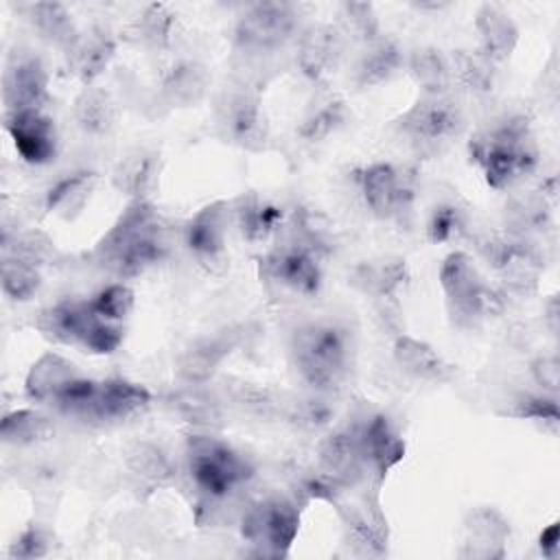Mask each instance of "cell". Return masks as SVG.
I'll return each instance as SVG.
<instances>
[{
	"label": "cell",
	"mask_w": 560,
	"mask_h": 560,
	"mask_svg": "<svg viewBox=\"0 0 560 560\" xmlns=\"http://www.w3.org/2000/svg\"><path fill=\"white\" fill-rule=\"evenodd\" d=\"M168 223L151 199L127 201L109 230L96 241L92 260L118 280L136 278L168 256Z\"/></svg>",
	"instance_id": "obj_1"
},
{
	"label": "cell",
	"mask_w": 560,
	"mask_h": 560,
	"mask_svg": "<svg viewBox=\"0 0 560 560\" xmlns=\"http://www.w3.org/2000/svg\"><path fill=\"white\" fill-rule=\"evenodd\" d=\"M468 160L494 190H508L534 175L540 166V147L534 120L525 112H505L468 138Z\"/></svg>",
	"instance_id": "obj_2"
},
{
	"label": "cell",
	"mask_w": 560,
	"mask_h": 560,
	"mask_svg": "<svg viewBox=\"0 0 560 560\" xmlns=\"http://www.w3.org/2000/svg\"><path fill=\"white\" fill-rule=\"evenodd\" d=\"M289 361L304 389L337 394L354 370V330L339 317L306 319L291 330Z\"/></svg>",
	"instance_id": "obj_3"
},
{
	"label": "cell",
	"mask_w": 560,
	"mask_h": 560,
	"mask_svg": "<svg viewBox=\"0 0 560 560\" xmlns=\"http://www.w3.org/2000/svg\"><path fill=\"white\" fill-rule=\"evenodd\" d=\"M438 282L442 289L446 315L457 330H479L501 317L508 308V295L492 284L475 265V258L462 249L444 256Z\"/></svg>",
	"instance_id": "obj_4"
},
{
	"label": "cell",
	"mask_w": 560,
	"mask_h": 560,
	"mask_svg": "<svg viewBox=\"0 0 560 560\" xmlns=\"http://www.w3.org/2000/svg\"><path fill=\"white\" fill-rule=\"evenodd\" d=\"M302 28V9L295 2H245L234 15L230 46L243 59H265L295 44Z\"/></svg>",
	"instance_id": "obj_5"
},
{
	"label": "cell",
	"mask_w": 560,
	"mask_h": 560,
	"mask_svg": "<svg viewBox=\"0 0 560 560\" xmlns=\"http://www.w3.org/2000/svg\"><path fill=\"white\" fill-rule=\"evenodd\" d=\"M33 326L52 343L74 346L101 357L114 354L125 341V326L103 319L88 298H66L42 308Z\"/></svg>",
	"instance_id": "obj_6"
},
{
	"label": "cell",
	"mask_w": 560,
	"mask_h": 560,
	"mask_svg": "<svg viewBox=\"0 0 560 560\" xmlns=\"http://www.w3.org/2000/svg\"><path fill=\"white\" fill-rule=\"evenodd\" d=\"M540 241L499 230L475 238L477 256L497 276V287L508 298H529L538 289L547 258Z\"/></svg>",
	"instance_id": "obj_7"
},
{
	"label": "cell",
	"mask_w": 560,
	"mask_h": 560,
	"mask_svg": "<svg viewBox=\"0 0 560 560\" xmlns=\"http://www.w3.org/2000/svg\"><path fill=\"white\" fill-rule=\"evenodd\" d=\"M214 133L243 151L262 153L271 140V125L260 90L249 81L223 85L212 101Z\"/></svg>",
	"instance_id": "obj_8"
},
{
	"label": "cell",
	"mask_w": 560,
	"mask_h": 560,
	"mask_svg": "<svg viewBox=\"0 0 560 560\" xmlns=\"http://www.w3.org/2000/svg\"><path fill=\"white\" fill-rule=\"evenodd\" d=\"M186 466L195 488L212 501L232 497L254 477L252 462L232 444L210 433L186 435Z\"/></svg>",
	"instance_id": "obj_9"
},
{
	"label": "cell",
	"mask_w": 560,
	"mask_h": 560,
	"mask_svg": "<svg viewBox=\"0 0 560 560\" xmlns=\"http://www.w3.org/2000/svg\"><path fill=\"white\" fill-rule=\"evenodd\" d=\"M352 182L365 210L378 221L402 223L413 214L420 171L413 164L370 162L352 168Z\"/></svg>",
	"instance_id": "obj_10"
},
{
	"label": "cell",
	"mask_w": 560,
	"mask_h": 560,
	"mask_svg": "<svg viewBox=\"0 0 560 560\" xmlns=\"http://www.w3.org/2000/svg\"><path fill=\"white\" fill-rule=\"evenodd\" d=\"M392 127L416 153L435 155L464 133L466 114L453 94H420L392 120Z\"/></svg>",
	"instance_id": "obj_11"
},
{
	"label": "cell",
	"mask_w": 560,
	"mask_h": 560,
	"mask_svg": "<svg viewBox=\"0 0 560 560\" xmlns=\"http://www.w3.org/2000/svg\"><path fill=\"white\" fill-rule=\"evenodd\" d=\"M300 532V508L289 497H267L249 505L241 521V536L258 556L284 558Z\"/></svg>",
	"instance_id": "obj_12"
},
{
	"label": "cell",
	"mask_w": 560,
	"mask_h": 560,
	"mask_svg": "<svg viewBox=\"0 0 560 560\" xmlns=\"http://www.w3.org/2000/svg\"><path fill=\"white\" fill-rule=\"evenodd\" d=\"M258 260L260 280L300 298H315L324 284V260L302 245L278 238Z\"/></svg>",
	"instance_id": "obj_13"
},
{
	"label": "cell",
	"mask_w": 560,
	"mask_h": 560,
	"mask_svg": "<svg viewBox=\"0 0 560 560\" xmlns=\"http://www.w3.org/2000/svg\"><path fill=\"white\" fill-rule=\"evenodd\" d=\"M212 72L199 57L175 55L155 74L151 96L162 112L197 107L210 92Z\"/></svg>",
	"instance_id": "obj_14"
},
{
	"label": "cell",
	"mask_w": 560,
	"mask_h": 560,
	"mask_svg": "<svg viewBox=\"0 0 560 560\" xmlns=\"http://www.w3.org/2000/svg\"><path fill=\"white\" fill-rule=\"evenodd\" d=\"M346 46L348 37L337 22L304 24L293 44L295 68L308 83L322 85L339 70Z\"/></svg>",
	"instance_id": "obj_15"
},
{
	"label": "cell",
	"mask_w": 560,
	"mask_h": 560,
	"mask_svg": "<svg viewBox=\"0 0 560 560\" xmlns=\"http://www.w3.org/2000/svg\"><path fill=\"white\" fill-rule=\"evenodd\" d=\"M50 103V72L44 59L26 48H15L2 70L4 114L46 109Z\"/></svg>",
	"instance_id": "obj_16"
},
{
	"label": "cell",
	"mask_w": 560,
	"mask_h": 560,
	"mask_svg": "<svg viewBox=\"0 0 560 560\" xmlns=\"http://www.w3.org/2000/svg\"><path fill=\"white\" fill-rule=\"evenodd\" d=\"M243 343V328L225 326L188 341L175 357V376L179 383H210L221 365Z\"/></svg>",
	"instance_id": "obj_17"
},
{
	"label": "cell",
	"mask_w": 560,
	"mask_h": 560,
	"mask_svg": "<svg viewBox=\"0 0 560 560\" xmlns=\"http://www.w3.org/2000/svg\"><path fill=\"white\" fill-rule=\"evenodd\" d=\"M230 221V201H210L182 223V245L199 265L212 267L225 256Z\"/></svg>",
	"instance_id": "obj_18"
},
{
	"label": "cell",
	"mask_w": 560,
	"mask_h": 560,
	"mask_svg": "<svg viewBox=\"0 0 560 560\" xmlns=\"http://www.w3.org/2000/svg\"><path fill=\"white\" fill-rule=\"evenodd\" d=\"M317 470L341 488L368 477L359 422L350 420L330 429L317 446Z\"/></svg>",
	"instance_id": "obj_19"
},
{
	"label": "cell",
	"mask_w": 560,
	"mask_h": 560,
	"mask_svg": "<svg viewBox=\"0 0 560 560\" xmlns=\"http://www.w3.org/2000/svg\"><path fill=\"white\" fill-rule=\"evenodd\" d=\"M4 131L18 155L31 166H46L59 155V131L46 109L4 114Z\"/></svg>",
	"instance_id": "obj_20"
},
{
	"label": "cell",
	"mask_w": 560,
	"mask_h": 560,
	"mask_svg": "<svg viewBox=\"0 0 560 560\" xmlns=\"http://www.w3.org/2000/svg\"><path fill=\"white\" fill-rule=\"evenodd\" d=\"M405 63L407 48L396 35L383 31L376 39L361 44L350 68V81L359 92L374 90L396 79L405 70Z\"/></svg>",
	"instance_id": "obj_21"
},
{
	"label": "cell",
	"mask_w": 560,
	"mask_h": 560,
	"mask_svg": "<svg viewBox=\"0 0 560 560\" xmlns=\"http://www.w3.org/2000/svg\"><path fill=\"white\" fill-rule=\"evenodd\" d=\"M118 52V37L107 24H90L81 28L77 39L63 50L68 72L81 81V85H92L112 66Z\"/></svg>",
	"instance_id": "obj_22"
},
{
	"label": "cell",
	"mask_w": 560,
	"mask_h": 560,
	"mask_svg": "<svg viewBox=\"0 0 560 560\" xmlns=\"http://www.w3.org/2000/svg\"><path fill=\"white\" fill-rule=\"evenodd\" d=\"M357 422L368 475H372L376 481H383L387 472L405 457V438L396 422L383 411L365 413L357 418Z\"/></svg>",
	"instance_id": "obj_23"
},
{
	"label": "cell",
	"mask_w": 560,
	"mask_h": 560,
	"mask_svg": "<svg viewBox=\"0 0 560 560\" xmlns=\"http://www.w3.org/2000/svg\"><path fill=\"white\" fill-rule=\"evenodd\" d=\"M151 400H153V394L142 383H136L122 376L101 378L98 392L83 422L118 424L144 411L151 405Z\"/></svg>",
	"instance_id": "obj_24"
},
{
	"label": "cell",
	"mask_w": 560,
	"mask_h": 560,
	"mask_svg": "<svg viewBox=\"0 0 560 560\" xmlns=\"http://www.w3.org/2000/svg\"><path fill=\"white\" fill-rule=\"evenodd\" d=\"M409 280H411L409 262L407 258L396 254H385V256L363 260L352 269V276H350V282L385 311L392 306H398L400 291L407 289Z\"/></svg>",
	"instance_id": "obj_25"
},
{
	"label": "cell",
	"mask_w": 560,
	"mask_h": 560,
	"mask_svg": "<svg viewBox=\"0 0 560 560\" xmlns=\"http://www.w3.org/2000/svg\"><path fill=\"white\" fill-rule=\"evenodd\" d=\"M392 359L402 374L418 383L446 385L457 376L455 365L435 346L409 332H396L392 339Z\"/></svg>",
	"instance_id": "obj_26"
},
{
	"label": "cell",
	"mask_w": 560,
	"mask_h": 560,
	"mask_svg": "<svg viewBox=\"0 0 560 560\" xmlns=\"http://www.w3.org/2000/svg\"><path fill=\"white\" fill-rule=\"evenodd\" d=\"M166 409L199 429H219L225 422V398L210 383H179L164 396Z\"/></svg>",
	"instance_id": "obj_27"
},
{
	"label": "cell",
	"mask_w": 560,
	"mask_h": 560,
	"mask_svg": "<svg viewBox=\"0 0 560 560\" xmlns=\"http://www.w3.org/2000/svg\"><path fill=\"white\" fill-rule=\"evenodd\" d=\"M475 50L494 66H503L516 50L521 39V28L514 18L494 2H481L475 11Z\"/></svg>",
	"instance_id": "obj_28"
},
{
	"label": "cell",
	"mask_w": 560,
	"mask_h": 560,
	"mask_svg": "<svg viewBox=\"0 0 560 560\" xmlns=\"http://www.w3.org/2000/svg\"><path fill=\"white\" fill-rule=\"evenodd\" d=\"M503 230L542 241L556 230V203L538 188L514 192L503 206Z\"/></svg>",
	"instance_id": "obj_29"
},
{
	"label": "cell",
	"mask_w": 560,
	"mask_h": 560,
	"mask_svg": "<svg viewBox=\"0 0 560 560\" xmlns=\"http://www.w3.org/2000/svg\"><path fill=\"white\" fill-rule=\"evenodd\" d=\"M98 182V173L92 168H72L55 177L44 195L42 208L46 214L61 221H74L88 206Z\"/></svg>",
	"instance_id": "obj_30"
},
{
	"label": "cell",
	"mask_w": 560,
	"mask_h": 560,
	"mask_svg": "<svg viewBox=\"0 0 560 560\" xmlns=\"http://www.w3.org/2000/svg\"><path fill=\"white\" fill-rule=\"evenodd\" d=\"M466 542L464 558H503L505 542L512 534L508 516L490 505H479L470 510L464 518Z\"/></svg>",
	"instance_id": "obj_31"
},
{
	"label": "cell",
	"mask_w": 560,
	"mask_h": 560,
	"mask_svg": "<svg viewBox=\"0 0 560 560\" xmlns=\"http://www.w3.org/2000/svg\"><path fill=\"white\" fill-rule=\"evenodd\" d=\"M162 171L160 151L149 147H133L114 164L112 184L114 188L125 195L129 201L151 199L153 190L158 188Z\"/></svg>",
	"instance_id": "obj_32"
},
{
	"label": "cell",
	"mask_w": 560,
	"mask_h": 560,
	"mask_svg": "<svg viewBox=\"0 0 560 560\" xmlns=\"http://www.w3.org/2000/svg\"><path fill=\"white\" fill-rule=\"evenodd\" d=\"M230 208L234 225L249 243H265L271 236H278L287 221V210L282 206L254 190L232 199Z\"/></svg>",
	"instance_id": "obj_33"
},
{
	"label": "cell",
	"mask_w": 560,
	"mask_h": 560,
	"mask_svg": "<svg viewBox=\"0 0 560 560\" xmlns=\"http://www.w3.org/2000/svg\"><path fill=\"white\" fill-rule=\"evenodd\" d=\"M350 120L352 112L348 103L337 94H328L317 98L302 114V118L295 125V138L300 144L319 147L328 142L332 136H337L341 129H346Z\"/></svg>",
	"instance_id": "obj_34"
},
{
	"label": "cell",
	"mask_w": 560,
	"mask_h": 560,
	"mask_svg": "<svg viewBox=\"0 0 560 560\" xmlns=\"http://www.w3.org/2000/svg\"><path fill=\"white\" fill-rule=\"evenodd\" d=\"M72 118L88 138H107L118 125V103L103 85H83L72 101Z\"/></svg>",
	"instance_id": "obj_35"
},
{
	"label": "cell",
	"mask_w": 560,
	"mask_h": 560,
	"mask_svg": "<svg viewBox=\"0 0 560 560\" xmlns=\"http://www.w3.org/2000/svg\"><path fill=\"white\" fill-rule=\"evenodd\" d=\"M20 13L37 33L39 39L59 48L61 52L77 39L81 31L72 11L57 0H37L20 4Z\"/></svg>",
	"instance_id": "obj_36"
},
{
	"label": "cell",
	"mask_w": 560,
	"mask_h": 560,
	"mask_svg": "<svg viewBox=\"0 0 560 560\" xmlns=\"http://www.w3.org/2000/svg\"><path fill=\"white\" fill-rule=\"evenodd\" d=\"M177 11L168 2H147L129 24V37L151 52H166L177 37Z\"/></svg>",
	"instance_id": "obj_37"
},
{
	"label": "cell",
	"mask_w": 560,
	"mask_h": 560,
	"mask_svg": "<svg viewBox=\"0 0 560 560\" xmlns=\"http://www.w3.org/2000/svg\"><path fill=\"white\" fill-rule=\"evenodd\" d=\"M405 70L418 85L420 94H427V96L451 94V88H453L451 57L442 48L424 44L407 50Z\"/></svg>",
	"instance_id": "obj_38"
},
{
	"label": "cell",
	"mask_w": 560,
	"mask_h": 560,
	"mask_svg": "<svg viewBox=\"0 0 560 560\" xmlns=\"http://www.w3.org/2000/svg\"><path fill=\"white\" fill-rule=\"evenodd\" d=\"M453 70V88H459L470 98H492L499 88V66L490 63L475 48H457L448 52Z\"/></svg>",
	"instance_id": "obj_39"
},
{
	"label": "cell",
	"mask_w": 560,
	"mask_h": 560,
	"mask_svg": "<svg viewBox=\"0 0 560 560\" xmlns=\"http://www.w3.org/2000/svg\"><path fill=\"white\" fill-rule=\"evenodd\" d=\"M79 372L81 370L70 359L48 350L28 368L24 378V394L28 400L48 407L59 389Z\"/></svg>",
	"instance_id": "obj_40"
},
{
	"label": "cell",
	"mask_w": 560,
	"mask_h": 560,
	"mask_svg": "<svg viewBox=\"0 0 560 560\" xmlns=\"http://www.w3.org/2000/svg\"><path fill=\"white\" fill-rule=\"evenodd\" d=\"M225 402L236 407L241 413L256 418V420H278L284 418V407H287V396L280 392L249 383V381H232L225 392H221Z\"/></svg>",
	"instance_id": "obj_41"
},
{
	"label": "cell",
	"mask_w": 560,
	"mask_h": 560,
	"mask_svg": "<svg viewBox=\"0 0 560 560\" xmlns=\"http://www.w3.org/2000/svg\"><path fill=\"white\" fill-rule=\"evenodd\" d=\"M55 435L52 418L35 407H20L2 416L0 440L9 446H35Z\"/></svg>",
	"instance_id": "obj_42"
},
{
	"label": "cell",
	"mask_w": 560,
	"mask_h": 560,
	"mask_svg": "<svg viewBox=\"0 0 560 560\" xmlns=\"http://www.w3.org/2000/svg\"><path fill=\"white\" fill-rule=\"evenodd\" d=\"M335 416H337L335 394L306 389L300 396L287 398L284 420L300 431H306V433L326 431L332 427Z\"/></svg>",
	"instance_id": "obj_43"
},
{
	"label": "cell",
	"mask_w": 560,
	"mask_h": 560,
	"mask_svg": "<svg viewBox=\"0 0 560 560\" xmlns=\"http://www.w3.org/2000/svg\"><path fill=\"white\" fill-rule=\"evenodd\" d=\"M127 470L151 486H162L173 481L175 464L168 453L151 440H136L122 453Z\"/></svg>",
	"instance_id": "obj_44"
},
{
	"label": "cell",
	"mask_w": 560,
	"mask_h": 560,
	"mask_svg": "<svg viewBox=\"0 0 560 560\" xmlns=\"http://www.w3.org/2000/svg\"><path fill=\"white\" fill-rule=\"evenodd\" d=\"M470 234V212L455 199L438 201L427 217L424 236L431 245L459 243Z\"/></svg>",
	"instance_id": "obj_45"
},
{
	"label": "cell",
	"mask_w": 560,
	"mask_h": 560,
	"mask_svg": "<svg viewBox=\"0 0 560 560\" xmlns=\"http://www.w3.org/2000/svg\"><path fill=\"white\" fill-rule=\"evenodd\" d=\"M2 258H18L39 269L57 262L59 249L55 241L42 230H15L2 232Z\"/></svg>",
	"instance_id": "obj_46"
},
{
	"label": "cell",
	"mask_w": 560,
	"mask_h": 560,
	"mask_svg": "<svg viewBox=\"0 0 560 560\" xmlns=\"http://www.w3.org/2000/svg\"><path fill=\"white\" fill-rule=\"evenodd\" d=\"M503 416L536 422V424H542V429H547V431H556L560 424L558 394H549L542 389L518 392L512 396Z\"/></svg>",
	"instance_id": "obj_47"
},
{
	"label": "cell",
	"mask_w": 560,
	"mask_h": 560,
	"mask_svg": "<svg viewBox=\"0 0 560 560\" xmlns=\"http://www.w3.org/2000/svg\"><path fill=\"white\" fill-rule=\"evenodd\" d=\"M44 284V273L39 267L18 260V258H2L0 265V289L9 302L24 304L33 300Z\"/></svg>",
	"instance_id": "obj_48"
},
{
	"label": "cell",
	"mask_w": 560,
	"mask_h": 560,
	"mask_svg": "<svg viewBox=\"0 0 560 560\" xmlns=\"http://www.w3.org/2000/svg\"><path fill=\"white\" fill-rule=\"evenodd\" d=\"M337 24L346 33V37L359 42V46L376 39L383 33L376 7L372 2H354V0L341 2Z\"/></svg>",
	"instance_id": "obj_49"
},
{
	"label": "cell",
	"mask_w": 560,
	"mask_h": 560,
	"mask_svg": "<svg viewBox=\"0 0 560 560\" xmlns=\"http://www.w3.org/2000/svg\"><path fill=\"white\" fill-rule=\"evenodd\" d=\"M92 308L107 322L125 324L136 306V291L127 282H112L88 298Z\"/></svg>",
	"instance_id": "obj_50"
},
{
	"label": "cell",
	"mask_w": 560,
	"mask_h": 560,
	"mask_svg": "<svg viewBox=\"0 0 560 560\" xmlns=\"http://www.w3.org/2000/svg\"><path fill=\"white\" fill-rule=\"evenodd\" d=\"M343 523L348 529V540L361 547L363 553H385L387 536L383 532V523L361 510L343 512Z\"/></svg>",
	"instance_id": "obj_51"
},
{
	"label": "cell",
	"mask_w": 560,
	"mask_h": 560,
	"mask_svg": "<svg viewBox=\"0 0 560 560\" xmlns=\"http://www.w3.org/2000/svg\"><path fill=\"white\" fill-rule=\"evenodd\" d=\"M50 551V536L39 525L24 527L18 538L9 545V558L13 560H35L44 558Z\"/></svg>",
	"instance_id": "obj_52"
},
{
	"label": "cell",
	"mask_w": 560,
	"mask_h": 560,
	"mask_svg": "<svg viewBox=\"0 0 560 560\" xmlns=\"http://www.w3.org/2000/svg\"><path fill=\"white\" fill-rule=\"evenodd\" d=\"M529 374H532V381L538 389L549 392V394H558V389H560V359H558L556 352L538 354L529 363Z\"/></svg>",
	"instance_id": "obj_53"
},
{
	"label": "cell",
	"mask_w": 560,
	"mask_h": 560,
	"mask_svg": "<svg viewBox=\"0 0 560 560\" xmlns=\"http://www.w3.org/2000/svg\"><path fill=\"white\" fill-rule=\"evenodd\" d=\"M558 538H560V532H558V521L549 523L547 527H542V532L538 534V549L545 558H556L558 556Z\"/></svg>",
	"instance_id": "obj_54"
},
{
	"label": "cell",
	"mask_w": 560,
	"mask_h": 560,
	"mask_svg": "<svg viewBox=\"0 0 560 560\" xmlns=\"http://www.w3.org/2000/svg\"><path fill=\"white\" fill-rule=\"evenodd\" d=\"M558 313H560L558 295H549V300H547V304L542 308V319H545V324H547V328H549V332L553 337L558 335Z\"/></svg>",
	"instance_id": "obj_55"
},
{
	"label": "cell",
	"mask_w": 560,
	"mask_h": 560,
	"mask_svg": "<svg viewBox=\"0 0 560 560\" xmlns=\"http://www.w3.org/2000/svg\"><path fill=\"white\" fill-rule=\"evenodd\" d=\"M411 7L418 9V11H442V9H446L448 4H446V2H413Z\"/></svg>",
	"instance_id": "obj_56"
}]
</instances>
